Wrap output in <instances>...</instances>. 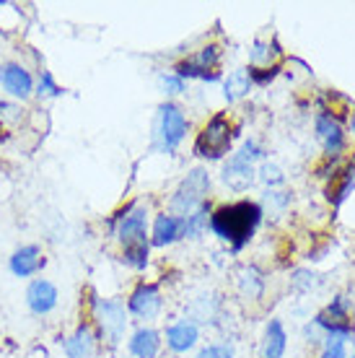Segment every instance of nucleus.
<instances>
[{"label":"nucleus","mask_w":355,"mask_h":358,"mask_svg":"<svg viewBox=\"0 0 355 358\" xmlns=\"http://www.w3.org/2000/svg\"><path fill=\"white\" fill-rule=\"evenodd\" d=\"M259 221H262V206L257 203H231V206L218 208L210 215V229H213L223 242H229L233 252H241L249 244V239L254 236Z\"/></svg>","instance_id":"nucleus-1"},{"label":"nucleus","mask_w":355,"mask_h":358,"mask_svg":"<svg viewBox=\"0 0 355 358\" xmlns=\"http://www.w3.org/2000/svg\"><path fill=\"white\" fill-rule=\"evenodd\" d=\"M145 210L138 206L124 208V213L117 215V236L122 242V260L135 270H143L148 265V234H145Z\"/></svg>","instance_id":"nucleus-2"},{"label":"nucleus","mask_w":355,"mask_h":358,"mask_svg":"<svg viewBox=\"0 0 355 358\" xmlns=\"http://www.w3.org/2000/svg\"><path fill=\"white\" fill-rule=\"evenodd\" d=\"M187 133V117L177 104H161L159 115H156V125H153V143L164 153H174L177 145L184 141Z\"/></svg>","instance_id":"nucleus-3"},{"label":"nucleus","mask_w":355,"mask_h":358,"mask_svg":"<svg viewBox=\"0 0 355 358\" xmlns=\"http://www.w3.org/2000/svg\"><path fill=\"white\" fill-rule=\"evenodd\" d=\"M233 141V130L231 122L226 115H215L208 125L203 127V133L197 135L195 141V153L200 159H208V162H218L223 159L229 148H231Z\"/></svg>","instance_id":"nucleus-4"},{"label":"nucleus","mask_w":355,"mask_h":358,"mask_svg":"<svg viewBox=\"0 0 355 358\" xmlns=\"http://www.w3.org/2000/svg\"><path fill=\"white\" fill-rule=\"evenodd\" d=\"M208 189H210V177H208V171L205 169H192L187 174V179L177 187L174 197H171V210L179 213L182 218L197 210V208L205 203V195H208Z\"/></svg>","instance_id":"nucleus-5"},{"label":"nucleus","mask_w":355,"mask_h":358,"mask_svg":"<svg viewBox=\"0 0 355 358\" xmlns=\"http://www.w3.org/2000/svg\"><path fill=\"white\" fill-rule=\"evenodd\" d=\"M94 317L99 322V330L107 338L109 345H117L122 341L124 324H127V314L119 301H109V299H96L94 301Z\"/></svg>","instance_id":"nucleus-6"},{"label":"nucleus","mask_w":355,"mask_h":358,"mask_svg":"<svg viewBox=\"0 0 355 358\" xmlns=\"http://www.w3.org/2000/svg\"><path fill=\"white\" fill-rule=\"evenodd\" d=\"M161 304H164L161 291H159V286H153V283H140V286L130 294V301H127L130 312H133L135 317H140V320H153V317L161 312Z\"/></svg>","instance_id":"nucleus-7"},{"label":"nucleus","mask_w":355,"mask_h":358,"mask_svg":"<svg viewBox=\"0 0 355 358\" xmlns=\"http://www.w3.org/2000/svg\"><path fill=\"white\" fill-rule=\"evenodd\" d=\"M223 182L233 192H244V189L252 187V182H254V166H252V162L241 151L236 156H231L229 164L223 166Z\"/></svg>","instance_id":"nucleus-8"},{"label":"nucleus","mask_w":355,"mask_h":358,"mask_svg":"<svg viewBox=\"0 0 355 358\" xmlns=\"http://www.w3.org/2000/svg\"><path fill=\"white\" fill-rule=\"evenodd\" d=\"M0 83L6 86V91H8L10 96L16 99H29L31 91H34V81H31L29 71H24L16 63H6L0 68Z\"/></svg>","instance_id":"nucleus-9"},{"label":"nucleus","mask_w":355,"mask_h":358,"mask_svg":"<svg viewBox=\"0 0 355 358\" xmlns=\"http://www.w3.org/2000/svg\"><path fill=\"white\" fill-rule=\"evenodd\" d=\"M317 135H319L321 145H324V151L329 156H338L342 148H345V135H342V127L335 117L329 115V112H321L317 117Z\"/></svg>","instance_id":"nucleus-10"},{"label":"nucleus","mask_w":355,"mask_h":358,"mask_svg":"<svg viewBox=\"0 0 355 358\" xmlns=\"http://www.w3.org/2000/svg\"><path fill=\"white\" fill-rule=\"evenodd\" d=\"M27 304L29 309L34 314H47L52 312L55 306H57V288L50 283V280H45V278H39V280H34L31 286H29L27 291Z\"/></svg>","instance_id":"nucleus-11"},{"label":"nucleus","mask_w":355,"mask_h":358,"mask_svg":"<svg viewBox=\"0 0 355 358\" xmlns=\"http://www.w3.org/2000/svg\"><path fill=\"white\" fill-rule=\"evenodd\" d=\"M10 273L18 278H29L34 275L39 268H45V257H42V250L34 247V244H29V247H21V250L13 252V257H10Z\"/></svg>","instance_id":"nucleus-12"},{"label":"nucleus","mask_w":355,"mask_h":358,"mask_svg":"<svg viewBox=\"0 0 355 358\" xmlns=\"http://www.w3.org/2000/svg\"><path fill=\"white\" fill-rule=\"evenodd\" d=\"M314 324H317V327H321V330H327V335L353 330V324L347 322V309H345V301H342V299H335V301H332L324 312L317 314Z\"/></svg>","instance_id":"nucleus-13"},{"label":"nucleus","mask_w":355,"mask_h":358,"mask_svg":"<svg viewBox=\"0 0 355 358\" xmlns=\"http://www.w3.org/2000/svg\"><path fill=\"white\" fill-rule=\"evenodd\" d=\"M94 348H96V335H94L89 324H80L78 330L65 341L68 358H91L94 356Z\"/></svg>","instance_id":"nucleus-14"},{"label":"nucleus","mask_w":355,"mask_h":358,"mask_svg":"<svg viewBox=\"0 0 355 358\" xmlns=\"http://www.w3.org/2000/svg\"><path fill=\"white\" fill-rule=\"evenodd\" d=\"M321 358H355V330L327 335Z\"/></svg>","instance_id":"nucleus-15"},{"label":"nucleus","mask_w":355,"mask_h":358,"mask_svg":"<svg viewBox=\"0 0 355 358\" xmlns=\"http://www.w3.org/2000/svg\"><path fill=\"white\" fill-rule=\"evenodd\" d=\"M197 335H200L197 324L182 320V322L171 324L169 330H166V345L171 350H177V353H184V350H189L197 343Z\"/></svg>","instance_id":"nucleus-16"},{"label":"nucleus","mask_w":355,"mask_h":358,"mask_svg":"<svg viewBox=\"0 0 355 358\" xmlns=\"http://www.w3.org/2000/svg\"><path fill=\"white\" fill-rule=\"evenodd\" d=\"M161 348V335L151 327H140L130 341V353L135 358H156Z\"/></svg>","instance_id":"nucleus-17"},{"label":"nucleus","mask_w":355,"mask_h":358,"mask_svg":"<svg viewBox=\"0 0 355 358\" xmlns=\"http://www.w3.org/2000/svg\"><path fill=\"white\" fill-rule=\"evenodd\" d=\"M179 236H182V218L161 213L159 218H156V224H153L151 242L156 244V247H166V244L177 242Z\"/></svg>","instance_id":"nucleus-18"},{"label":"nucleus","mask_w":355,"mask_h":358,"mask_svg":"<svg viewBox=\"0 0 355 358\" xmlns=\"http://www.w3.org/2000/svg\"><path fill=\"white\" fill-rule=\"evenodd\" d=\"M285 330L283 324L277 322V320H273V322L267 324L265 330V345H262V356L265 358H283L285 353Z\"/></svg>","instance_id":"nucleus-19"},{"label":"nucleus","mask_w":355,"mask_h":358,"mask_svg":"<svg viewBox=\"0 0 355 358\" xmlns=\"http://www.w3.org/2000/svg\"><path fill=\"white\" fill-rule=\"evenodd\" d=\"M208 215H210V206H208V203H203L197 210H192L187 218H182V236L197 239V236L205 231V226H208Z\"/></svg>","instance_id":"nucleus-20"},{"label":"nucleus","mask_w":355,"mask_h":358,"mask_svg":"<svg viewBox=\"0 0 355 358\" xmlns=\"http://www.w3.org/2000/svg\"><path fill=\"white\" fill-rule=\"evenodd\" d=\"M252 89V78H249L247 71H233L229 78H226V101H239L244 99Z\"/></svg>","instance_id":"nucleus-21"},{"label":"nucleus","mask_w":355,"mask_h":358,"mask_svg":"<svg viewBox=\"0 0 355 358\" xmlns=\"http://www.w3.org/2000/svg\"><path fill=\"white\" fill-rule=\"evenodd\" d=\"M177 76L184 81V78H200V81H218L221 76L215 71H205L200 65H195L192 60H184V63L177 65Z\"/></svg>","instance_id":"nucleus-22"},{"label":"nucleus","mask_w":355,"mask_h":358,"mask_svg":"<svg viewBox=\"0 0 355 358\" xmlns=\"http://www.w3.org/2000/svg\"><path fill=\"white\" fill-rule=\"evenodd\" d=\"M353 189H355V166H347L342 185H340V187L335 189V192H329V200L335 197V206H342V203H345V197L350 195Z\"/></svg>","instance_id":"nucleus-23"},{"label":"nucleus","mask_w":355,"mask_h":358,"mask_svg":"<svg viewBox=\"0 0 355 358\" xmlns=\"http://www.w3.org/2000/svg\"><path fill=\"white\" fill-rule=\"evenodd\" d=\"M218 47H205L203 52L197 55L195 60H192V63L195 65H200V68H205V71H213L215 65H218Z\"/></svg>","instance_id":"nucleus-24"},{"label":"nucleus","mask_w":355,"mask_h":358,"mask_svg":"<svg viewBox=\"0 0 355 358\" xmlns=\"http://www.w3.org/2000/svg\"><path fill=\"white\" fill-rule=\"evenodd\" d=\"M277 65H273V68H249V78H252V83H259V86H265V83H270L273 78L277 76Z\"/></svg>","instance_id":"nucleus-25"},{"label":"nucleus","mask_w":355,"mask_h":358,"mask_svg":"<svg viewBox=\"0 0 355 358\" xmlns=\"http://www.w3.org/2000/svg\"><path fill=\"white\" fill-rule=\"evenodd\" d=\"M36 94H39V96H60L62 94V89L55 83L52 73L50 71L42 73V78H39V91H36Z\"/></svg>","instance_id":"nucleus-26"},{"label":"nucleus","mask_w":355,"mask_h":358,"mask_svg":"<svg viewBox=\"0 0 355 358\" xmlns=\"http://www.w3.org/2000/svg\"><path fill=\"white\" fill-rule=\"evenodd\" d=\"M259 177H262V182H267V185H270V187H273V185H280V182H283V171L277 169L275 164H262V169H259Z\"/></svg>","instance_id":"nucleus-27"},{"label":"nucleus","mask_w":355,"mask_h":358,"mask_svg":"<svg viewBox=\"0 0 355 358\" xmlns=\"http://www.w3.org/2000/svg\"><path fill=\"white\" fill-rule=\"evenodd\" d=\"M197 358H233V350L229 345H208L197 353Z\"/></svg>","instance_id":"nucleus-28"},{"label":"nucleus","mask_w":355,"mask_h":358,"mask_svg":"<svg viewBox=\"0 0 355 358\" xmlns=\"http://www.w3.org/2000/svg\"><path fill=\"white\" fill-rule=\"evenodd\" d=\"M161 89H164V94H182L184 91V81L179 76H164L161 78Z\"/></svg>","instance_id":"nucleus-29"},{"label":"nucleus","mask_w":355,"mask_h":358,"mask_svg":"<svg viewBox=\"0 0 355 358\" xmlns=\"http://www.w3.org/2000/svg\"><path fill=\"white\" fill-rule=\"evenodd\" d=\"M252 60L254 63H259V60H267L270 63V52H267V45H257L254 50H252Z\"/></svg>","instance_id":"nucleus-30"},{"label":"nucleus","mask_w":355,"mask_h":358,"mask_svg":"<svg viewBox=\"0 0 355 358\" xmlns=\"http://www.w3.org/2000/svg\"><path fill=\"white\" fill-rule=\"evenodd\" d=\"M350 127H353V133H355V112H353V120H350Z\"/></svg>","instance_id":"nucleus-31"}]
</instances>
